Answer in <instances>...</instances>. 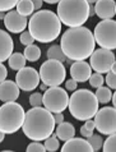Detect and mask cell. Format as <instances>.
Returning a JSON list of instances; mask_svg holds the SVG:
<instances>
[{"label":"cell","instance_id":"39","mask_svg":"<svg viewBox=\"0 0 116 152\" xmlns=\"http://www.w3.org/2000/svg\"><path fill=\"white\" fill-rule=\"evenodd\" d=\"M94 14H96V12H94V5L89 4V17H93Z\"/></svg>","mask_w":116,"mask_h":152},{"label":"cell","instance_id":"25","mask_svg":"<svg viewBox=\"0 0 116 152\" xmlns=\"http://www.w3.org/2000/svg\"><path fill=\"white\" fill-rule=\"evenodd\" d=\"M44 146H45V148H46V151H49V152H55V151L59 150V147H60L59 138L56 137V134L52 133L51 136L45 139Z\"/></svg>","mask_w":116,"mask_h":152},{"label":"cell","instance_id":"10","mask_svg":"<svg viewBox=\"0 0 116 152\" xmlns=\"http://www.w3.org/2000/svg\"><path fill=\"white\" fill-rule=\"evenodd\" d=\"M94 126L102 136H110L116 132V109L102 107L94 115Z\"/></svg>","mask_w":116,"mask_h":152},{"label":"cell","instance_id":"30","mask_svg":"<svg viewBox=\"0 0 116 152\" xmlns=\"http://www.w3.org/2000/svg\"><path fill=\"white\" fill-rule=\"evenodd\" d=\"M19 0H0V12H9L18 4Z\"/></svg>","mask_w":116,"mask_h":152},{"label":"cell","instance_id":"36","mask_svg":"<svg viewBox=\"0 0 116 152\" xmlns=\"http://www.w3.org/2000/svg\"><path fill=\"white\" fill-rule=\"evenodd\" d=\"M7 77H8V70H7L5 66H4L3 63H0V83L3 81H5Z\"/></svg>","mask_w":116,"mask_h":152},{"label":"cell","instance_id":"38","mask_svg":"<svg viewBox=\"0 0 116 152\" xmlns=\"http://www.w3.org/2000/svg\"><path fill=\"white\" fill-rule=\"evenodd\" d=\"M31 1L33 3V7H35V10H40L41 9V7H42V3H44V0H31Z\"/></svg>","mask_w":116,"mask_h":152},{"label":"cell","instance_id":"42","mask_svg":"<svg viewBox=\"0 0 116 152\" xmlns=\"http://www.w3.org/2000/svg\"><path fill=\"white\" fill-rule=\"evenodd\" d=\"M110 72H112V73L116 74V60L112 63V66H111V70H110Z\"/></svg>","mask_w":116,"mask_h":152},{"label":"cell","instance_id":"16","mask_svg":"<svg viewBox=\"0 0 116 152\" xmlns=\"http://www.w3.org/2000/svg\"><path fill=\"white\" fill-rule=\"evenodd\" d=\"M20 88L13 81H3L0 83V101L3 102H10L15 101L19 97Z\"/></svg>","mask_w":116,"mask_h":152},{"label":"cell","instance_id":"35","mask_svg":"<svg viewBox=\"0 0 116 152\" xmlns=\"http://www.w3.org/2000/svg\"><path fill=\"white\" fill-rule=\"evenodd\" d=\"M77 88H78V82L74 81L73 78H70L65 82V90L66 91H75Z\"/></svg>","mask_w":116,"mask_h":152},{"label":"cell","instance_id":"21","mask_svg":"<svg viewBox=\"0 0 116 152\" xmlns=\"http://www.w3.org/2000/svg\"><path fill=\"white\" fill-rule=\"evenodd\" d=\"M23 55H24V58H26L28 61L35 63V61H37L41 58V49L37 45H33V44L27 45L26 49H24Z\"/></svg>","mask_w":116,"mask_h":152},{"label":"cell","instance_id":"32","mask_svg":"<svg viewBox=\"0 0 116 152\" xmlns=\"http://www.w3.org/2000/svg\"><path fill=\"white\" fill-rule=\"evenodd\" d=\"M19 41H20V44H22V45L27 46V45L33 44V41H35V39H33V36L31 35V32H30V31H23L22 33H20Z\"/></svg>","mask_w":116,"mask_h":152},{"label":"cell","instance_id":"45","mask_svg":"<svg viewBox=\"0 0 116 152\" xmlns=\"http://www.w3.org/2000/svg\"><path fill=\"white\" fill-rule=\"evenodd\" d=\"M5 18V12H0V20H4Z\"/></svg>","mask_w":116,"mask_h":152},{"label":"cell","instance_id":"2","mask_svg":"<svg viewBox=\"0 0 116 152\" xmlns=\"http://www.w3.org/2000/svg\"><path fill=\"white\" fill-rule=\"evenodd\" d=\"M22 129L24 136L32 141H45L55 130L54 114L46 107L33 106L26 113Z\"/></svg>","mask_w":116,"mask_h":152},{"label":"cell","instance_id":"15","mask_svg":"<svg viewBox=\"0 0 116 152\" xmlns=\"http://www.w3.org/2000/svg\"><path fill=\"white\" fill-rule=\"evenodd\" d=\"M116 3L115 0H97L94 3L96 15L101 19H112L116 15Z\"/></svg>","mask_w":116,"mask_h":152},{"label":"cell","instance_id":"18","mask_svg":"<svg viewBox=\"0 0 116 152\" xmlns=\"http://www.w3.org/2000/svg\"><path fill=\"white\" fill-rule=\"evenodd\" d=\"M14 42L10 35L3 29H0V63H4L13 54Z\"/></svg>","mask_w":116,"mask_h":152},{"label":"cell","instance_id":"6","mask_svg":"<svg viewBox=\"0 0 116 152\" xmlns=\"http://www.w3.org/2000/svg\"><path fill=\"white\" fill-rule=\"evenodd\" d=\"M26 111L15 101L4 102L0 106V130L5 134H14L22 128Z\"/></svg>","mask_w":116,"mask_h":152},{"label":"cell","instance_id":"28","mask_svg":"<svg viewBox=\"0 0 116 152\" xmlns=\"http://www.w3.org/2000/svg\"><path fill=\"white\" fill-rule=\"evenodd\" d=\"M87 141L89 142V145L92 146V148H93V151L96 152V151H99L102 148V146H103V138L99 136V134H92L91 137H88L87 138Z\"/></svg>","mask_w":116,"mask_h":152},{"label":"cell","instance_id":"33","mask_svg":"<svg viewBox=\"0 0 116 152\" xmlns=\"http://www.w3.org/2000/svg\"><path fill=\"white\" fill-rule=\"evenodd\" d=\"M30 105L32 107L33 106H41V105H42V95H41L40 92L32 94L30 97Z\"/></svg>","mask_w":116,"mask_h":152},{"label":"cell","instance_id":"17","mask_svg":"<svg viewBox=\"0 0 116 152\" xmlns=\"http://www.w3.org/2000/svg\"><path fill=\"white\" fill-rule=\"evenodd\" d=\"M61 152H94L92 146L87 139L70 138L65 141V145L61 147Z\"/></svg>","mask_w":116,"mask_h":152},{"label":"cell","instance_id":"46","mask_svg":"<svg viewBox=\"0 0 116 152\" xmlns=\"http://www.w3.org/2000/svg\"><path fill=\"white\" fill-rule=\"evenodd\" d=\"M87 1H88L89 4H93V3H96V1H97V0H87Z\"/></svg>","mask_w":116,"mask_h":152},{"label":"cell","instance_id":"24","mask_svg":"<svg viewBox=\"0 0 116 152\" xmlns=\"http://www.w3.org/2000/svg\"><path fill=\"white\" fill-rule=\"evenodd\" d=\"M94 95H96L98 100V104H107L112 99V92H111L110 87H103V86L97 87V91Z\"/></svg>","mask_w":116,"mask_h":152},{"label":"cell","instance_id":"40","mask_svg":"<svg viewBox=\"0 0 116 152\" xmlns=\"http://www.w3.org/2000/svg\"><path fill=\"white\" fill-rule=\"evenodd\" d=\"M45 3H47V4H57L60 1V0H44Z\"/></svg>","mask_w":116,"mask_h":152},{"label":"cell","instance_id":"14","mask_svg":"<svg viewBox=\"0 0 116 152\" xmlns=\"http://www.w3.org/2000/svg\"><path fill=\"white\" fill-rule=\"evenodd\" d=\"M92 74V66L84 60H78L74 61L70 65V77L78 83H84L89 79Z\"/></svg>","mask_w":116,"mask_h":152},{"label":"cell","instance_id":"22","mask_svg":"<svg viewBox=\"0 0 116 152\" xmlns=\"http://www.w3.org/2000/svg\"><path fill=\"white\" fill-rule=\"evenodd\" d=\"M15 8H17V12L24 17L32 15L33 12H35V7H33V3L31 0H19Z\"/></svg>","mask_w":116,"mask_h":152},{"label":"cell","instance_id":"7","mask_svg":"<svg viewBox=\"0 0 116 152\" xmlns=\"http://www.w3.org/2000/svg\"><path fill=\"white\" fill-rule=\"evenodd\" d=\"M40 79L49 87L52 86H60L65 81L66 70L64 66V63L54 59H47L42 65L40 66Z\"/></svg>","mask_w":116,"mask_h":152},{"label":"cell","instance_id":"1","mask_svg":"<svg viewBox=\"0 0 116 152\" xmlns=\"http://www.w3.org/2000/svg\"><path fill=\"white\" fill-rule=\"evenodd\" d=\"M65 56L73 61L86 60L92 55L96 48L94 36L87 27H70L63 33L60 41Z\"/></svg>","mask_w":116,"mask_h":152},{"label":"cell","instance_id":"11","mask_svg":"<svg viewBox=\"0 0 116 152\" xmlns=\"http://www.w3.org/2000/svg\"><path fill=\"white\" fill-rule=\"evenodd\" d=\"M115 54L112 53V50H107V49H98L94 50L92 53V55L89 56L91 59V66L93 70H96L97 73H109L112 66V63L115 61Z\"/></svg>","mask_w":116,"mask_h":152},{"label":"cell","instance_id":"20","mask_svg":"<svg viewBox=\"0 0 116 152\" xmlns=\"http://www.w3.org/2000/svg\"><path fill=\"white\" fill-rule=\"evenodd\" d=\"M26 61H27V59L20 53H13L9 56V59H8L10 69H13V70H19L23 66H26Z\"/></svg>","mask_w":116,"mask_h":152},{"label":"cell","instance_id":"41","mask_svg":"<svg viewBox=\"0 0 116 152\" xmlns=\"http://www.w3.org/2000/svg\"><path fill=\"white\" fill-rule=\"evenodd\" d=\"M47 88H49V86H46V84H45V83H42V84H41V86H40V90L42 91V92H45V91L47 90Z\"/></svg>","mask_w":116,"mask_h":152},{"label":"cell","instance_id":"44","mask_svg":"<svg viewBox=\"0 0 116 152\" xmlns=\"http://www.w3.org/2000/svg\"><path fill=\"white\" fill-rule=\"evenodd\" d=\"M4 138H5V133H3L1 130H0V143L4 141Z\"/></svg>","mask_w":116,"mask_h":152},{"label":"cell","instance_id":"31","mask_svg":"<svg viewBox=\"0 0 116 152\" xmlns=\"http://www.w3.org/2000/svg\"><path fill=\"white\" fill-rule=\"evenodd\" d=\"M27 152H46V148L41 142L38 141H33L27 146Z\"/></svg>","mask_w":116,"mask_h":152},{"label":"cell","instance_id":"43","mask_svg":"<svg viewBox=\"0 0 116 152\" xmlns=\"http://www.w3.org/2000/svg\"><path fill=\"white\" fill-rule=\"evenodd\" d=\"M111 100H112V104H114V107L116 109V91H115V94L112 95V99H111Z\"/></svg>","mask_w":116,"mask_h":152},{"label":"cell","instance_id":"47","mask_svg":"<svg viewBox=\"0 0 116 152\" xmlns=\"http://www.w3.org/2000/svg\"><path fill=\"white\" fill-rule=\"evenodd\" d=\"M115 12H116V9H115Z\"/></svg>","mask_w":116,"mask_h":152},{"label":"cell","instance_id":"13","mask_svg":"<svg viewBox=\"0 0 116 152\" xmlns=\"http://www.w3.org/2000/svg\"><path fill=\"white\" fill-rule=\"evenodd\" d=\"M4 26L12 33H20L28 26L27 17L19 14L17 10H9L4 18Z\"/></svg>","mask_w":116,"mask_h":152},{"label":"cell","instance_id":"5","mask_svg":"<svg viewBox=\"0 0 116 152\" xmlns=\"http://www.w3.org/2000/svg\"><path fill=\"white\" fill-rule=\"evenodd\" d=\"M57 17L66 27H80L89 18V3L87 0H60Z\"/></svg>","mask_w":116,"mask_h":152},{"label":"cell","instance_id":"4","mask_svg":"<svg viewBox=\"0 0 116 152\" xmlns=\"http://www.w3.org/2000/svg\"><path fill=\"white\" fill-rule=\"evenodd\" d=\"M68 109L74 119L86 121L94 118L98 111V100L89 90H75L69 97Z\"/></svg>","mask_w":116,"mask_h":152},{"label":"cell","instance_id":"8","mask_svg":"<svg viewBox=\"0 0 116 152\" xmlns=\"http://www.w3.org/2000/svg\"><path fill=\"white\" fill-rule=\"evenodd\" d=\"M94 41L99 48L107 50L116 49V20L101 19L94 27Z\"/></svg>","mask_w":116,"mask_h":152},{"label":"cell","instance_id":"12","mask_svg":"<svg viewBox=\"0 0 116 152\" xmlns=\"http://www.w3.org/2000/svg\"><path fill=\"white\" fill-rule=\"evenodd\" d=\"M40 73L35 68L31 66H23L22 69L17 70L15 83L22 91L30 92L38 87L40 84Z\"/></svg>","mask_w":116,"mask_h":152},{"label":"cell","instance_id":"23","mask_svg":"<svg viewBox=\"0 0 116 152\" xmlns=\"http://www.w3.org/2000/svg\"><path fill=\"white\" fill-rule=\"evenodd\" d=\"M46 55L49 59H54V60H59L61 63H65L66 61V58L64 51L61 50V46L60 45H52L51 48H49Z\"/></svg>","mask_w":116,"mask_h":152},{"label":"cell","instance_id":"9","mask_svg":"<svg viewBox=\"0 0 116 152\" xmlns=\"http://www.w3.org/2000/svg\"><path fill=\"white\" fill-rule=\"evenodd\" d=\"M69 96L65 88L60 86L49 87L42 95V105L49 111L54 113H63L68 109Z\"/></svg>","mask_w":116,"mask_h":152},{"label":"cell","instance_id":"3","mask_svg":"<svg viewBox=\"0 0 116 152\" xmlns=\"http://www.w3.org/2000/svg\"><path fill=\"white\" fill-rule=\"evenodd\" d=\"M28 31L31 32L35 41L49 44L60 36L61 22L54 12L40 9L33 13L31 19L28 20Z\"/></svg>","mask_w":116,"mask_h":152},{"label":"cell","instance_id":"29","mask_svg":"<svg viewBox=\"0 0 116 152\" xmlns=\"http://www.w3.org/2000/svg\"><path fill=\"white\" fill-rule=\"evenodd\" d=\"M89 84L92 87H94V88H97V87H101V86H103V82H105V78L102 77V74L101 73H94V74H91V77H89Z\"/></svg>","mask_w":116,"mask_h":152},{"label":"cell","instance_id":"34","mask_svg":"<svg viewBox=\"0 0 116 152\" xmlns=\"http://www.w3.org/2000/svg\"><path fill=\"white\" fill-rule=\"evenodd\" d=\"M105 81L107 83V86L110 88H112V90H116V74L112 73V72H109L105 78Z\"/></svg>","mask_w":116,"mask_h":152},{"label":"cell","instance_id":"27","mask_svg":"<svg viewBox=\"0 0 116 152\" xmlns=\"http://www.w3.org/2000/svg\"><path fill=\"white\" fill-rule=\"evenodd\" d=\"M94 129H96V126H94V120L88 119V120H86V123L82 125L80 134L84 138H88V137H91L93 134V130Z\"/></svg>","mask_w":116,"mask_h":152},{"label":"cell","instance_id":"19","mask_svg":"<svg viewBox=\"0 0 116 152\" xmlns=\"http://www.w3.org/2000/svg\"><path fill=\"white\" fill-rule=\"evenodd\" d=\"M55 134L61 141H68V139L75 136V129H74V125L72 123L61 121L60 124H57V128L55 129Z\"/></svg>","mask_w":116,"mask_h":152},{"label":"cell","instance_id":"26","mask_svg":"<svg viewBox=\"0 0 116 152\" xmlns=\"http://www.w3.org/2000/svg\"><path fill=\"white\" fill-rule=\"evenodd\" d=\"M102 151L103 152H116V132L110 134L109 138L103 142Z\"/></svg>","mask_w":116,"mask_h":152},{"label":"cell","instance_id":"37","mask_svg":"<svg viewBox=\"0 0 116 152\" xmlns=\"http://www.w3.org/2000/svg\"><path fill=\"white\" fill-rule=\"evenodd\" d=\"M64 115L63 113H54V120H55V124H60L61 121H64Z\"/></svg>","mask_w":116,"mask_h":152}]
</instances>
